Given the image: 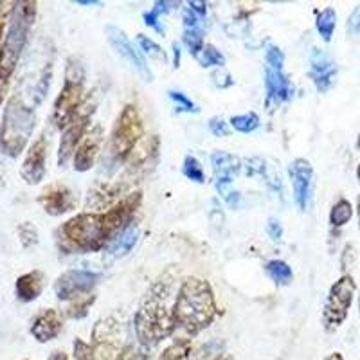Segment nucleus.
Here are the masks:
<instances>
[{
    "mask_svg": "<svg viewBox=\"0 0 360 360\" xmlns=\"http://www.w3.org/2000/svg\"><path fill=\"white\" fill-rule=\"evenodd\" d=\"M176 328H182L189 335H197L213 324L218 307L213 287L200 278H188L182 281L173 303Z\"/></svg>",
    "mask_w": 360,
    "mask_h": 360,
    "instance_id": "obj_1",
    "label": "nucleus"
},
{
    "mask_svg": "<svg viewBox=\"0 0 360 360\" xmlns=\"http://www.w3.org/2000/svg\"><path fill=\"white\" fill-rule=\"evenodd\" d=\"M58 247L70 252H98L110 245L103 213H79L69 218L56 233Z\"/></svg>",
    "mask_w": 360,
    "mask_h": 360,
    "instance_id": "obj_2",
    "label": "nucleus"
},
{
    "mask_svg": "<svg viewBox=\"0 0 360 360\" xmlns=\"http://www.w3.org/2000/svg\"><path fill=\"white\" fill-rule=\"evenodd\" d=\"M38 4L34 0H20L15 2L11 18H9L8 31H6L4 44L0 51V85H8L18 65L22 53L27 44L29 33L37 18Z\"/></svg>",
    "mask_w": 360,
    "mask_h": 360,
    "instance_id": "obj_3",
    "label": "nucleus"
},
{
    "mask_svg": "<svg viewBox=\"0 0 360 360\" xmlns=\"http://www.w3.org/2000/svg\"><path fill=\"white\" fill-rule=\"evenodd\" d=\"M34 108L29 107L20 94L8 99L0 123V152L17 159L25 148L34 130Z\"/></svg>",
    "mask_w": 360,
    "mask_h": 360,
    "instance_id": "obj_4",
    "label": "nucleus"
},
{
    "mask_svg": "<svg viewBox=\"0 0 360 360\" xmlns=\"http://www.w3.org/2000/svg\"><path fill=\"white\" fill-rule=\"evenodd\" d=\"M162 294L164 290L159 292V294L150 295L135 314V335H137L141 346H144V348H152L160 340L172 337L176 330L173 308L164 303Z\"/></svg>",
    "mask_w": 360,
    "mask_h": 360,
    "instance_id": "obj_5",
    "label": "nucleus"
},
{
    "mask_svg": "<svg viewBox=\"0 0 360 360\" xmlns=\"http://www.w3.org/2000/svg\"><path fill=\"white\" fill-rule=\"evenodd\" d=\"M85 99V69L78 58H69L65 67V82L58 94L53 107V124L58 130H65L74 117L78 115L79 108Z\"/></svg>",
    "mask_w": 360,
    "mask_h": 360,
    "instance_id": "obj_6",
    "label": "nucleus"
},
{
    "mask_svg": "<svg viewBox=\"0 0 360 360\" xmlns=\"http://www.w3.org/2000/svg\"><path fill=\"white\" fill-rule=\"evenodd\" d=\"M144 124L135 105H127L117 115L110 135V153L117 162H127L134 148L143 141Z\"/></svg>",
    "mask_w": 360,
    "mask_h": 360,
    "instance_id": "obj_7",
    "label": "nucleus"
},
{
    "mask_svg": "<svg viewBox=\"0 0 360 360\" xmlns=\"http://www.w3.org/2000/svg\"><path fill=\"white\" fill-rule=\"evenodd\" d=\"M356 285L355 279L349 274H344L337 279L330 288L326 304L323 311V323L326 332H335L337 328L346 321L348 317L349 307L353 303V295H355Z\"/></svg>",
    "mask_w": 360,
    "mask_h": 360,
    "instance_id": "obj_8",
    "label": "nucleus"
},
{
    "mask_svg": "<svg viewBox=\"0 0 360 360\" xmlns=\"http://www.w3.org/2000/svg\"><path fill=\"white\" fill-rule=\"evenodd\" d=\"M96 107H98V98H96V92H92V94L86 96V98L83 99V105L82 108H79L78 115H76L72 123L63 130L60 148H58V166H60V168H63V166L72 159L74 153H76V148L79 146L82 139L85 137L86 131H89L90 119H92Z\"/></svg>",
    "mask_w": 360,
    "mask_h": 360,
    "instance_id": "obj_9",
    "label": "nucleus"
},
{
    "mask_svg": "<svg viewBox=\"0 0 360 360\" xmlns=\"http://www.w3.org/2000/svg\"><path fill=\"white\" fill-rule=\"evenodd\" d=\"M121 326L112 317L96 323L92 330V352L94 360H119L121 355Z\"/></svg>",
    "mask_w": 360,
    "mask_h": 360,
    "instance_id": "obj_10",
    "label": "nucleus"
},
{
    "mask_svg": "<svg viewBox=\"0 0 360 360\" xmlns=\"http://www.w3.org/2000/svg\"><path fill=\"white\" fill-rule=\"evenodd\" d=\"M99 279H101V274H98V272L82 269L67 270L54 281V294L60 301L69 303L74 297L92 294Z\"/></svg>",
    "mask_w": 360,
    "mask_h": 360,
    "instance_id": "obj_11",
    "label": "nucleus"
},
{
    "mask_svg": "<svg viewBox=\"0 0 360 360\" xmlns=\"http://www.w3.org/2000/svg\"><path fill=\"white\" fill-rule=\"evenodd\" d=\"M105 34H107V40L108 44L112 45V49L123 58L124 62H127L135 72L139 74L144 82H153L152 69L148 67L144 56L137 51V47L131 44V40L127 37V33H124L123 29L115 27V25H107V27H105Z\"/></svg>",
    "mask_w": 360,
    "mask_h": 360,
    "instance_id": "obj_12",
    "label": "nucleus"
},
{
    "mask_svg": "<svg viewBox=\"0 0 360 360\" xmlns=\"http://www.w3.org/2000/svg\"><path fill=\"white\" fill-rule=\"evenodd\" d=\"M141 202H143V193H128L117 204H114L108 211L103 213V220H105V227H107L110 240H114L121 231L127 229L128 225L131 224V218L137 213V209L141 207Z\"/></svg>",
    "mask_w": 360,
    "mask_h": 360,
    "instance_id": "obj_13",
    "label": "nucleus"
},
{
    "mask_svg": "<svg viewBox=\"0 0 360 360\" xmlns=\"http://www.w3.org/2000/svg\"><path fill=\"white\" fill-rule=\"evenodd\" d=\"M37 202L45 213L51 217H62L76 209V195L72 189L65 184L54 182L44 188V191L38 195Z\"/></svg>",
    "mask_w": 360,
    "mask_h": 360,
    "instance_id": "obj_14",
    "label": "nucleus"
},
{
    "mask_svg": "<svg viewBox=\"0 0 360 360\" xmlns=\"http://www.w3.org/2000/svg\"><path fill=\"white\" fill-rule=\"evenodd\" d=\"M47 152H49V143L45 139V135H40L29 146L20 168V176L25 184L38 186L44 180L45 172H47Z\"/></svg>",
    "mask_w": 360,
    "mask_h": 360,
    "instance_id": "obj_15",
    "label": "nucleus"
},
{
    "mask_svg": "<svg viewBox=\"0 0 360 360\" xmlns=\"http://www.w3.org/2000/svg\"><path fill=\"white\" fill-rule=\"evenodd\" d=\"M288 173L294 188L295 204L301 211H307L311 197V184H314V168L307 159H295L290 162Z\"/></svg>",
    "mask_w": 360,
    "mask_h": 360,
    "instance_id": "obj_16",
    "label": "nucleus"
},
{
    "mask_svg": "<svg viewBox=\"0 0 360 360\" xmlns=\"http://www.w3.org/2000/svg\"><path fill=\"white\" fill-rule=\"evenodd\" d=\"M103 143V128L99 124L89 128V131L85 134V137L82 139L79 146L76 148V153L72 157L74 169L79 173L89 172L92 166L96 164V159L99 155V150H101Z\"/></svg>",
    "mask_w": 360,
    "mask_h": 360,
    "instance_id": "obj_17",
    "label": "nucleus"
},
{
    "mask_svg": "<svg viewBox=\"0 0 360 360\" xmlns=\"http://www.w3.org/2000/svg\"><path fill=\"white\" fill-rule=\"evenodd\" d=\"M310 78L319 92H328L337 78V65L324 51L314 49L310 54Z\"/></svg>",
    "mask_w": 360,
    "mask_h": 360,
    "instance_id": "obj_18",
    "label": "nucleus"
},
{
    "mask_svg": "<svg viewBox=\"0 0 360 360\" xmlns=\"http://www.w3.org/2000/svg\"><path fill=\"white\" fill-rule=\"evenodd\" d=\"M63 330V315L54 308H45L40 314L34 315V319L31 321V328L29 332L38 342L45 344L56 339Z\"/></svg>",
    "mask_w": 360,
    "mask_h": 360,
    "instance_id": "obj_19",
    "label": "nucleus"
},
{
    "mask_svg": "<svg viewBox=\"0 0 360 360\" xmlns=\"http://www.w3.org/2000/svg\"><path fill=\"white\" fill-rule=\"evenodd\" d=\"M211 164L217 176V188L224 193L225 188L233 182V176L242 169V160L227 152H217L211 157Z\"/></svg>",
    "mask_w": 360,
    "mask_h": 360,
    "instance_id": "obj_20",
    "label": "nucleus"
},
{
    "mask_svg": "<svg viewBox=\"0 0 360 360\" xmlns=\"http://www.w3.org/2000/svg\"><path fill=\"white\" fill-rule=\"evenodd\" d=\"M45 288V274L41 270H31L25 274L18 276L15 283V294L24 303H31L40 297V294Z\"/></svg>",
    "mask_w": 360,
    "mask_h": 360,
    "instance_id": "obj_21",
    "label": "nucleus"
},
{
    "mask_svg": "<svg viewBox=\"0 0 360 360\" xmlns=\"http://www.w3.org/2000/svg\"><path fill=\"white\" fill-rule=\"evenodd\" d=\"M265 89L270 101L285 103L294 94V85L290 79L283 74V70L265 69Z\"/></svg>",
    "mask_w": 360,
    "mask_h": 360,
    "instance_id": "obj_22",
    "label": "nucleus"
},
{
    "mask_svg": "<svg viewBox=\"0 0 360 360\" xmlns=\"http://www.w3.org/2000/svg\"><path fill=\"white\" fill-rule=\"evenodd\" d=\"M137 240H139V229H137V225L130 224L127 229L121 231V233L112 240L110 245L107 247L108 254H110L112 258H123V256H127V254L134 249Z\"/></svg>",
    "mask_w": 360,
    "mask_h": 360,
    "instance_id": "obj_23",
    "label": "nucleus"
},
{
    "mask_svg": "<svg viewBox=\"0 0 360 360\" xmlns=\"http://www.w3.org/2000/svg\"><path fill=\"white\" fill-rule=\"evenodd\" d=\"M265 272L276 285H290L292 279H294V272L288 266L287 262H283V259H270L269 263L265 265Z\"/></svg>",
    "mask_w": 360,
    "mask_h": 360,
    "instance_id": "obj_24",
    "label": "nucleus"
},
{
    "mask_svg": "<svg viewBox=\"0 0 360 360\" xmlns=\"http://www.w3.org/2000/svg\"><path fill=\"white\" fill-rule=\"evenodd\" d=\"M179 2H168V0H159V2H155V6H153L150 11H146L143 15V20L144 24L148 25V27H153L157 31V33H164V29L159 25V20L162 15H166L168 11H172V9H176L179 8Z\"/></svg>",
    "mask_w": 360,
    "mask_h": 360,
    "instance_id": "obj_25",
    "label": "nucleus"
},
{
    "mask_svg": "<svg viewBox=\"0 0 360 360\" xmlns=\"http://www.w3.org/2000/svg\"><path fill=\"white\" fill-rule=\"evenodd\" d=\"M96 303V294H86V295H79V297L70 299L69 303H67L65 308V315L69 319H83L86 314H89L90 307Z\"/></svg>",
    "mask_w": 360,
    "mask_h": 360,
    "instance_id": "obj_26",
    "label": "nucleus"
},
{
    "mask_svg": "<svg viewBox=\"0 0 360 360\" xmlns=\"http://www.w3.org/2000/svg\"><path fill=\"white\" fill-rule=\"evenodd\" d=\"M315 27L319 31V34L323 37L324 41H332L333 31L337 27V13L333 8H324L323 11L317 15V20H315Z\"/></svg>",
    "mask_w": 360,
    "mask_h": 360,
    "instance_id": "obj_27",
    "label": "nucleus"
},
{
    "mask_svg": "<svg viewBox=\"0 0 360 360\" xmlns=\"http://www.w3.org/2000/svg\"><path fill=\"white\" fill-rule=\"evenodd\" d=\"M191 339H176L160 353L159 360H191Z\"/></svg>",
    "mask_w": 360,
    "mask_h": 360,
    "instance_id": "obj_28",
    "label": "nucleus"
},
{
    "mask_svg": "<svg viewBox=\"0 0 360 360\" xmlns=\"http://www.w3.org/2000/svg\"><path fill=\"white\" fill-rule=\"evenodd\" d=\"M353 218V205L352 202L346 200V198H340L333 204L332 211H330V225L339 229L344 227Z\"/></svg>",
    "mask_w": 360,
    "mask_h": 360,
    "instance_id": "obj_29",
    "label": "nucleus"
},
{
    "mask_svg": "<svg viewBox=\"0 0 360 360\" xmlns=\"http://www.w3.org/2000/svg\"><path fill=\"white\" fill-rule=\"evenodd\" d=\"M197 60L200 62L202 67H224L225 65V56L221 51H218L213 44H205L204 49L200 51V54L197 56Z\"/></svg>",
    "mask_w": 360,
    "mask_h": 360,
    "instance_id": "obj_30",
    "label": "nucleus"
},
{
    "mask_svg": "<svg viewBox=\"0 0 360 360\" xmlns=\"http://www.w3.org/2000/svg\"><path fill=\"white\" fill-rule=\"evenodd\" d=\"M231 127L236 131H240V134H250V131H254L259 127V117L254 112L242 115H233L231 117Z\"/></svg>",
    "mask_w": 360,
    "mask_h": 360,
    "instance_id": "obj_31",
    "label": "nucleus"
},
{
    "mask_svg": "<svg viewBox=\"0 0 360 360\" xmlns=\"http://www.w3.org/2000/svg\"><path fill=\"white\" fill-rule=\"evenodd\" d=\"M182 41L186 44V47L189 49V53L197 58L200 54V51L204 49V31L202 27L197 29H184V34H182Z\"/></svg>",
    "mask_w": 360,
    "mask_h": 360,
    "instance_id": "obj_32",
    "label": "nucleus"
},
{
    "mask_svg": "<svg viewBox=\"0 0 360 360\" xmlns=\"http://www.w3.org/2000/svg\"><path fill=\"white\" fill-rule=\"evenodd\" d=\"M17 233H18V240H20L24 249H33V247H37L38 242H40L38 229L31 224V221H24V224L18 225Z\"/></svg>",
    "mask_w": 360,
    "mask_h": 360,
    "instance_id": "obj_33",
    "label": "nucleus"
},
{
    "mask_svg": "<svg viewBox=\"0 0 360 360\" xmlns=\"http://www.w3.org/2000/svg\"><path fill=\"white\" fill-rule=\"evenodd\" d=\"M182 173H184V176H188L189 180L197 182V184H204L205 182V173L204 169H202V164L193 155H186L184 164H182Z\"/></svg>",
    "mask_w": 360,
    "mask_h": 360,
    "instance_id": "obj_34",
    "label": "nucleus"
},
{
    "mask_svg": "<svg viewBox=\"0 0 360 360\" xmlns=\"http://www.w3.org/2000/svg\"><path fill=\"white\" fill-rule=\"evenodd\" d=\"M168 96L173 103L176 105V108L182 112H193V114H197L200 112V108L184 94V92H180V90H168Z\"/></svg>",
    "mask_w": 360,
    "mask_h": 360,
    "instance_id": "obj_35",
    "label": "nucleus"
},
{
    "mask_svg": "<svg viewBox=\"0 0 360 360\" xmlns=\"http://www.w3.org/2000/svg\"><path fill=\"white\" fill-rule=\"evenodd\" d=\"M265 62L266 69L272 70H283V63H285V54L279 49L278 45L270 44L265 51Z\"/></svg>",
    "mask_w": 360,
    "mask_h": 360,
    "instance_id": "obj_36",
    "label": "nucleus"
},
{
    "mask_svg": "<svg viewBox=\"0 0 360 360\" xmlns=\"http://www.w3.org/2000/svg\"><path fill=\"white\" fill-rule=\"evenodd\" d=\"M13 8H15V2H11V0H0V51H2V44H4V33L8 31Z\"/></svg>",
    "mask_w": 360,
    "mask_h": 360,
    "instance_id": "obj_37",
    "label": "nucleus"
},
{
    "mask_svg": "<svg viewBox=\"0 0 360 360\" xmlns=\"http://www.w3.org/2000/svg\"><path fill=\"white\" fill-rule=\"evenodd\" d=\"M137 41H139L141 49L144 51V54H148L150 58H155V60H166V54H164L162 47H160L159 44H155L152 38L139 34V37H137Z\"/></svg>",
    "mask_w": 360,
    "mask_h": 360,
    "instance_id": "obj_38",
    "label": "nucleus"
},
{
    "mask_svg": "<svg viewBox=\"0 0 360 360\" xmlns=\"http://www.w3.org/2000/svg\"><path fill=\"white\" fill-rule=\"evenodd\" d=\"M209 130L213 131V135H217V137H225V135H229V127H227V123L220 117L209 119Z\"/></svg>",
    "mask_w": 360,
    "mask_h": 360,
    "instance_id": "obj_39",
    "label": "nucleus"
},
{
    "mask_svg": "<svg viewBox=\"0 0 360 360\" xmlns=\"http://www.w3.org/2000/svg\"><path fill=\"white\" fill-rule=\"evenodd\" d=\"M266 233H269V236L272 238V240H281L283 236V225L281 221L278 220V218H269V224H266Z\"/></svg>",
    "mask_w": 360,
    "mask_h": 360,
    "instance_id": "obj_40",
    "label": "nucleus"
},
{
    "mask_svg": "<svg viewBox=\"0 0 360 360\" xmlns=\"http://www.w3.org/2000/svg\"><path fill=\"white\" fill-rule=\"evenodd\" d=\"M348 33L353 37H359L360 34V6L353 9V13L348 18Z\"/></svg>",
    "mask_w": 360,
    "mask_h": 360,
    "instance_id": "obj_41",
    "label": "nucleus"
},
{
    "mask_svg": "<svg viewBox=\"0 0 360 360\" xmlns=\"http://www.w3.org/2000/svg\"><path fill=\"white\" fill-rule=\"evenodd\" d=\"M356 259V250L353 245H346L344 247V252H342V259H340V265H342L344 270L352 269V265L355 263Z\"/></svg>",
    "mask_w": 360,
    "mask_h": 360,
    "instance_id": "obj_42",
    "label": "nucleus"
},
{
    "mask_svg": "<svg viewBox=\"0 0 360 360\" xmlns=\"http://www.w3.org/2000/svg\"><path fill=\"white\" fill-rule=\"evenodd\" d=\"M213 79H214V83L220 86V89H227V86H231L234 83V79L231 78V74L225 72L224 67H221V69H218L217 72L213 74Z\"/></svg>",
    "mask_w": 360,
    "mask_h": 360,
    "instance_id": "obj_43",
    "label": "nucleus"
},
{
    "mask_svg": "<svg viewBox=\"0 0 360 360\" xmlns=\"http://www.w3.org/2000/svg\"><path fill=\"white\" fill-rule=\"evenodd\" d=\"M188 8L193 9V11L197 13L200 18H204L205 13H207V4H205V2H198V0H191V2H188Z\"/></svg>",
    "mask_w": 360,
    "mask_h": 360,
    "instance_id": "obj_44",
    "label": "nucleus"
},
{
    "mask_svg": "<svg viewBox=\"0 0 360 360\" xmlns=\"http://www.w3.org/2000/svg\"><path fill=\"white\" fill-rule=\"evenodd\" d=\"M49 360H69L67 359V355L63 352H60V349H56V352H53L49 355Z\"/></svg>",
    "mask_w": 360,
    "mask_h": 360,
    "instance_id": "obj_45",
    "label": "nucleus"
},
{
    "mask_svg": "<svg viewBox=\"0 0 360 360\" xmlns=\"http://www.w3.org/2000/svg\"><path fill=\"white\" fill-rule=\"evenodd\" d=\"M76 4H79V6H101V2H98V0H76Z\"/></svg>",
    "mask_w": 360,
    "mask_h": 360,
    "instance_id": "obj_46",
    "label": "nucleus"
},
{
    "mask_svg": "<svg viewBox=\"0 0 360 360\" xmlns=\"http://www.w3.org/2000/svg\"><path fill=\"white\" fill-rule=\"evenodd\" d=\"M4 186H6V169L4 166L0 164V189H4Z\"/></svg>",
    "mask_w": 360,
    "mask_h": 360,
    "instance_id": "obj_47",
    "label": "nucleus"
},
{
    "mask_svg": "<svg viewBox=\"0 0 360 360\" xmlns=\"http://www.w3.org/2000/svg\"><path fill=\"white\" fill-rule=\"evenodd\" d=\"M173 51H175V67H179V63H180V49H179V45L173 44Z\"/></svg>",
    "mask_w": 360,
    "mask_h": 360,
    "instance_id": "obj_48",
    "label": "nucleus"
},
{
    "mask_svg": "<svg viewBox=\"0 0 360 360\" xmlns=\"http://www.w3.org/2000/svg\"><path fill=\"white\" fill-rule=\"evenodd\" d=\"M324 360H344V356L340 355V353L335 352V353H332V355H328Z\"/></svg>",
    "mask_w": 360,
    "mask_h": 360,
    "instance_id": "obj_49",
    "label": "nucleus"
},
{
    "mask_svg": "<svg viewBox=\"0 0 360 360\" xmlns=\"http://www.w3.org/2000/svg\"><path fill=\"white\" fill-rule=\"evenodd\" d=\"M213 360H233V356H229V355H218L217 359H213Z\"/></svg>",
    "mask_w": 360,
    "mask_h": 360,
    "instance_id": "obj_50",
    "label": "nucleus"
},
{
    "mask_svg": "<svg viewBox=\"0 0 360 360\" xmlns=\"http://www.w3.org/2000/svg\"><path fill=\"white\" fill-rule=\"evenodd\" d=\"M356 214H359V224H360V195H359V200H356Z\"/></svg>",
    "mask_w": 360,
    "mask_h": 360,
    "instance_id": "obj_51",
    "label": "nucleus"
},
{
    "mask_svg": "<svg viewBox=\"0 0 360 360\" xmlns=\"http://www.w3.org/2000/svg\"><path fill=\"white\" fill-rule=\"evenodd\" d=\"M359 310H360V297H359Z\"/></svg>",
    "mask_w": 360,
    "mask_h": 360,
    "instance_id": "obj_52",
    "label": "nucleus"
},
{
    "mask_svg": "<svg viewBox=\"0 0 360 360\" xmlns=\"http://www.w3.org/2000/svg\"><path fill=\"white\" fill-rule=\"evenodd\" d=\"M359 146H360V139H359Z\"/></svg>",
    "mask_w": 360,
    "mask_h": 360,
    "instance_id": "obj_53",
    "label": "nucleus"
}]
</instances>
